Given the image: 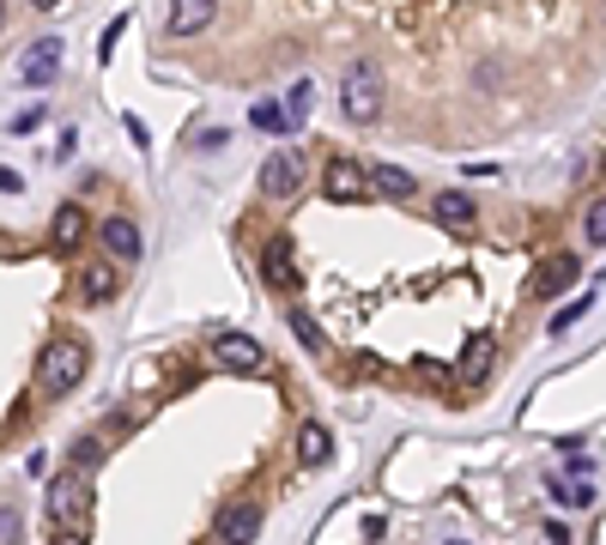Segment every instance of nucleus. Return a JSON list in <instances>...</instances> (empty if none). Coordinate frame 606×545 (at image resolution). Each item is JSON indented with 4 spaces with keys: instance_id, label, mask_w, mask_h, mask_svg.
I'll list each match as a JSON object with an SVG mask.
<instances>
[{
    "instance_id": "nucleus-21",
    "label": "nucleus",
    "mask_w": 606,
    "mask_h": 545,
    "mask_svg": "<svg viewBox=\"0 0 606 545\" xmlns=\"http://www.w3.org/2000/svg\"><path fill=\"white\" fill-rule=\"evenodd\" d=\"M310 104H316V85H310V79H298V85H291V97H285V128H291V134L303 128V116H310Z\"/></svg>"
},
{
    "instance_id": "nucleus-19",
    "label": "nucleus",
    "mask_w": 606,
    "mask_h": 545,
    "mask_svg": "<svg viewBox=\"0 0 606 545\" xmlns=\"http://www.w3.org/2000/svg\"><path fill=\"white\" fill-rule=\"evenodd\" d=\"M285 315H291V334L303 339V351H316V358H322V351H328V334H322L316 315L303 310V303H285Z\"/></svg>"
},
{
    "instance_id": "nucleus-9",
    "label": "nucleus",
    "mask_w": 606,
    "mask_h": 545,
    "mask_svg": "<svg viewBox=\"0 0 606 545\" xmlns=\"http://www.w3.org/2000/svg\"><path fill=\"white\" fill-rule=\"evenodd\" d=\"M303 188V164H298V152H273L261 164V195L267 200H291Z\"/></svg>"
},
{
    "instance_id": "nucleus-23",
    "label": "nucleus",
    "mask_w": 606,
    "mask_h": 545,
    "mask_svg": "<svg viewBox=\"0 0 606 545\" xmlns=\"http://www.w3.org/2000/svg\"><path fill=\"white\" fill-rule=\"evenodd\" d=\"M582 236H588L594 248H606V195L588 200V212H582Z\"/></svg>"
},
{
    "instance_id": "nucleus-5",
    "label": "nucleus",
    "mask_w": 606,
    "mask_h": 545,
    "mask_svg": "<svg viewBox=\"0 0 606 545\" xmlns=\"http://www.w3.org/2000/svg\"><path fill=\"white\" fill-rule=\"evenodd\" d=\"M212 363L231 370V376H255L267 363V351H261V339H249V334H219L212 339Z\"/></svg>"
},
{
    "instance_id": "nucleus-27",
    "label": "nucleus",
    "mask_w": 606,
    "mask_h": 545,
    "mask_svg": "<svg viewBox=\"0 0 606 545\" xmlns=\"http://www.w3.org/2000/svg\"><path fill=\"white\" fill-rule=\"evenodd\" d=\"M19 188H25V176L13 164H0V195H19Z\"/></svg>"
},
{
    "instance_id": "nucleus-25",
    "label": "nucleus",
    "mask_w": 606,
    "mask_h": 545,
    "mask_svg": "<svg viewBox=\"0 0 606 545\" xmlns=\"http://www.w3.org/2000/svg\"><path fill=\"white\" fill-rule=\"evenodd\" d=\"M0 545H25V515L13 503H0Z\"/></svg>"
},
{
    "instance_id": "nucleus-16",
    "label": "nucleus",
    "mask_w": 606,
    "mask_h": 545,
    "mask_svg": "<svg viewBox=\"0 0 606 545\" xmlns=\"http://www.w3.org/2000/svg\"><path fill=\"white\" fill-rule=\"evenodd\" d=\"M546 497L564 509H588L594 503V485L588 479H570V473H546Z\"/></svg>"
},
{
    "instance_id": "nucleus-20",
    "label": "nucleus",
    "mask_w": 606,
    "mask_h": 545,
    "mask_svg": "<svg viewBox=\"0 0 606 545\" xmlns=\"http://www.w3.org/2000/svg\"><path fill=\"white\" fill-rule=\"evenodd\" d=\"M491 358H498V351H491V339L474 334V339H467V358H462V382H479L491 370Z\"/></svg>"
},
{
    "instance_id": "nucleus-4",
    "label": "nucleus",
    "mask_w": 606,
    "mask_h": 545,
    "mask_svg": "<svg viewBox=\"0 0 606 545\" xmlns=\"http://www.w3.org/2000/svg\"><path fill=\"white\" fill-rule=\"evenodd\" d=\"M261 279L279 291V298H298V255H291V236L285 231H273L267 236V248H261Z\"/></svg>"
},
{
    "instance_id": "nucleus-13",
    "label": "nucleus",
    "mask_w": 606,
    "mask_h": 545,
    "mask_svg": "<svg viewBox=\"0 0 606 545\" xmlns=\"http://www.w3.org/2000/svg\"><path fill=\"white\" fill-rule=\"evenodd\" d=\"M364 188H370V195H383V200H412V195H419V182H412L400 164H370Z\"/></svg>"
},
{
    "instance_id": "nucleus-29",
    "label": "nucleus",
    "mask_w": 606,
    "mask_h": 545,
    "mask_svg": "<svg viewBox=\"0 0 606 545\" xmlns=\"http://www.w3.org/2000/svg\"><path fill=\"white\" fill-rule=\"evenodd\" d=\"M0 31H7V0H0Z\"/></svg>"
},
{
    "instance_id": "nucleus-11",
    "label": "nucleus",
    "mask_w": 606,
    "mask_h": 545,
    "mask_svg": "<svg viewBox=\"0 0 606 545\" xmlns=\"http://www.w3.org/2000/svg\"><path fill=\"white\" fill-rule=\"evenodd\" d=\"M328 461H334V430L316 425V418H310V425H298V467L316 473V467H328Z\"/></svg>"
},
{
    "instance_id": "nucleus-15",
    "label": "nucleus",
    "mask_w": 606,
    "mask_h": 545,
    "mask_svg": "<svg viewBox=\"0 0 606 545\" xmlns=\"http://www.w3.org/2000/svg\"><path fill=\"white\" fill-rule=\"evenodd\" d=\"M576 279V255H552L540 260V272H534V298H558V291Z\"/></svg>"
},
{
    "instance_id": "nucleus-8",
    "label": "nucleus",
    "mask_w": 606,
    "mask_h": 545,
    "mask_svg": "<svg viewBox=\"0 0 606 545\" xmlns=\"http://www.w3.org/2000/svg\"><path fill=\"white\" fill-rule=\"evenodd\" d=\"M97 248H104L109 260H140L145 236H140V224H133V219H121V212H116V219L97 224Z\"/></svg>"
},
{
    "instance_id": "nucleus-28",
    "label": "nucleus",
    "mask_w": 606,
    "mask_h": 545,
    "mask_svg": "<svg viewBox=\"0 0 606 545\" xmlns=\"http://www.w3.org/2000/svg\"><path fill=\"white\" fill-rule=\"evenodd\" d=\"M224 140H231V134H224V128H207V134H200V152H219Z\"/></svg>"
},
{
    "instance_id": "nucleus-14",
    "label": "nucleus",
    "mask_w": 606,
    "mask_h": 545,
    "mask_svg": "<svg viewBox=\"0 0 606 545\" xmlns=\"http://www.w3.org/2000/svg\"><path fill=\"white\" fill-rule=\"evenodd\" d=\"M92 236V219H85V207L80 200H67V207H55V248L61 255H73V248Z\"/></svg>"
},
{
    "instance_id": "nucleus-17",
    "label": "nucleus",
    "mask_w": 606,
    "mask_h": 545,
    "mask_svg": "<svg viewBox=\"0 0 606 545\" xmlns=\"http://www.w3.org/2000/svg\"><path fill=\"white\" fill-rule=\"evenodd\" d=\"M436 219H443V224H474L479 200L467 195V188H436Z\"/></svg>"
},
{
    "instance_id": "nucleus-24",
    "label": "nucleus",
    "mask_w": 606,
    "mask_h": 545,
    "mask_svg": "<svg viewBox=\"0 0 606 545\" xmlns=\"http://www.w3.org/2000/svg\"><path fill=\"white\" fill-rule=\"evenodd\" d=\"M588 303H594V291H582V298H576V303H564V310H558V315H552V327H546V334H570V327H576V322H582V315H588Z\"/></svg>"
},
{
    "instance_id": "nucleus-26",
    "label": "nucleus",
    "mask_w": 606,
    "mask_h": 545,
    "mask_svg": "<svg viewBox=\"0 0 606 545\" xmlns=\"http://www.w3.org/2000/svg\"><path fill=\"white\" fill-rule=\"evenodd\" d=\"M73 467H80V473L104 467V442H97V437H80V442H73Z\"/></svg>"
},
{
    "instance_id": "nucleus-3",
    "label": "nucleus",
    "mask_w": 606,
    "mask_h": 545,
    "mask_svg": "<svg viewBox=\"0 0 606 545\" xmlns=\"http://www.w3.org/2000/svg\"><path fill=\"white\" fill-rule=\"evenodd\" d=\"M340 116L358 121V128H370V121L383 116V73H376V61H352L340 79Z\"/></svg>"
},
{
    "instance_id": "nucleus-31",
    "label": "nucleus",
    "mask_w": 606,
    "mask_h": 545,
    "mask_svg": "<svg viewBox=\"0 0 606 545\" xmlns=\"http://www.w3.org/2000/svg\"><path fill=\"white\" fill-rule=\"evenodd\" d=\"M55 545H85V540H55Z\"/></svg>"
},
{
    "instance_id": "nucleus-10",
    "label": "nucleus",
    "mask_w": 606,
    "mask_h": 545,
    "mask_svg": "<svg viewBox=\"0 0 606 545\" xmlns=\"http://www.w3.org/2000/svg\"><path fill=\"white\" fill-rule=\"evenodd\" d=\"M322 188H328V200H364V164L358 158H334L328 170H322Z\"/></svg>"
},
{
    "instance_id": "nucleus-30",
    "label": "nucleus",
    "mask_w": 606,
    "mask_h": 545,
    "mask_svg": "<svg viewBox=\"0 0 606 545\" xmlns=\"http://www.w3.org/2000/svg\"><path fill=\"white\" fill-rule=\"evenodd\" d=\"M31 7H61V0H31Z\"/></svg>"
},
{
    "instance_id": "nucleus-12",
    "label": "nucleus",
    "mask_w": 606,
    "mask_h": 545,
    "mask_svg": "<svg viewBox=\"0 0 606 545\" xmlns=\"http://www.w3.org/2000/svg\"><path fill=\"white\" fill-rule=\"evenodd\" d=\"M219 19V0H171V37H200Z\"/></svg>"
},
{
    "instance_id": "nucleus-6",
    "label": "nucleus",
    "mask_w": 606,
    "mask_h": 545,
    "mask_svg": "<svg viewBox=\"0 0 606 545\" xmlns=\"http://www.w3.org/2000/svg\"><path fill=\"white\" fill-rule=\"evenodd\" d=\"M61 55H67L61 37H37V43L25 49V61H19V79H25L31 91H49L55 73H61Z\"/></svg>"
},
{
    "instance_id": "nucleus-2",
    "label": "nucleus",
    "mask_w": 606,
    "mask_h": 545,
    "mask_svg": "<svg viewBox=\"0 0 606 545\" xmlns=\"http://www.w3.org/2000/svg\"><path fill=\"white\" fill-rule=\"evenodd\" d=\"M85 370H92V346H85L80 334H55L37 358V389L49 394V401H67V394L85 382Z\"/></svg>"
},
{
    "instance_id": "nucleus-22",
    "label": "nucleus",
    "mask_w": 606,
    "mask_h": 545,
    "mask_svg": "<svg viewBox=\"0 0 606 545\" xmlns=\"http://www.w3.org/2000/svg\"><path fill=\"white\" fill-rule=\"evenodd\" d=\"M249 121H255L261 134H279V140H291V128H285V109H279L273 97H261V104L249 109Z\"/></svg>"
},
{
    "instance_id": "nucleus-7",
    "label": "nucleus",
    "mask_w": 606,
    "mask_h": 545,
    "mask_svg": "<svg viewBox=\"0 0 606 545\" xmlns=\"http://www.w3.org/2000/svg\"><path fill=\"white\" fill-rule=\"evenodd\" d=\"M261 540V503L243 497V503H224L219 509V545H255Z\"/></svg>"
},
{
    "instance_id": "nucleus-1",
    "label": "nucleus",
    "mask_w": 606,
    "mask_h": 545,
    "mask_svg": "<svg viewBox=\"0 0 606 545\" xmlns=\"http://www.w3.org/2000/svg\"><path fill=\"white\" fill-rule=\"evenodd\" d=\"M92 509H97L92 473L61 467V473L49 479V521L61 527V540H85V533H92Z\"/></svg>"
},
{
    "instance_id": "nucleus-32",
    "label": "nucleus",
    "mask_w": 606,
    "mask_h": 545,
    "mask_svg": "<svg viewBox=\"0 0 606 545\" xmlns=\"http://www.w3.org/2000/svg\"><path fill=\"white\" fill-rule=\"evenodd\" d=\"M448 545H467V540H448Z\"/></svg>"
},
{
    "instance_id": "nucleus-18",
    "label": "nucleus",
    "mask_w": 606,
    "mask_h": 545,
    "mask_svg": "<svg viewBox=\"0 0 606 545\" xmlns=\"http://www.w3.org/2000/svg\"><path fill=\"white\" fill-rule=\"evenodd\" d=\"M80 291H85V298H92V303H109V298H116V291H121L116 267H109V260H92V267L80 272Z\"/></svg>"
}]
</instances>
